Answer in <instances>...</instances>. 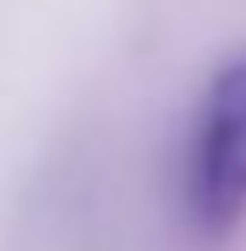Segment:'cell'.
I'll use <instances>...</instances> for the list:
<instances>
[{
  "mask_svg": "<svg viewBox=\"0 0 246 251\" xmlns=\"http://www.w3.org/2000/svg\"><path fill=\"white\" fill-rule=\"evenodd\" d=\"M182 198H188V219L198 235L225 241L241 230L246 219V53H230L198 97Z\"/></svg>",
  "mask_w": 246,
  "mask_h": 251,
  "instance_id": "6da1fadb",
  "label": "cell"
}]
</instances>
